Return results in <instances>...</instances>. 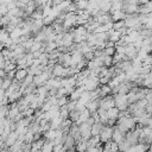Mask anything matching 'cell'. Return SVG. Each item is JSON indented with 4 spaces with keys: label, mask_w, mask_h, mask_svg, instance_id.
I'll return each mask as SVG.
<instances>
[{
    "label": "cell",
    "mask_w": 152,
    "mask_h": 152,
    "mask_svg": "<svg viewBox=\"0 0 152 152\" xmlns=\"http://www.w3.org/2000/svg\"><path fill=\"white\" fill-rule=\"evenodd\" d=\"M100 141L101 142H106L108 140L112 139V135H113V127L112 126H108V125H103L101 132H100Z\"/></svg>",
    "instance_id": "3957f363"
},
{
    "label": "cell",
    "mask_w": 152,
    "mask_h": 152,
    "mask_svg": "<svg viewBox=\"0 0 152 152\" xmlns=\"http://www.w3.org/2000/svg\"><path fill=\"white\" fill-rule=\"evenodd\" d=\"M6 58L2 56V53L0 52V69H4L5 68V65H6Z\"/></svg>",
    "instance_id": "ab89813d"
},
{
    "label": "cell",
    "mask_w": 152,
    "mask_h": 152,
    "mask_svg": "<svg viewBox=\"0 0 152 152\" xmlns=\"http://www.w3.org/2000/svg\"><path fill=\"white\" fill-rule=\"evenodd\" d=\"M88 2H89V0H77L75 2V5H76V8L77 10H87Z\"/></svg>",
    "instance_id": "484cf974"
},
{
    "label": "cell",
    "mask_w": 152,
    "mask_h": 152,
    "mask_svg": "<svg viewBox=\"0 0 152 152\" xmlns=\"http://www.w3.org/2000/svg\"><path fill=\"white\" fill-rule=\"evenodd\" d=\"M44 141H45V138H44V137H42V138L37 139V140H33V141L31 142V151H33V152L40 151V150H42V146H43V144H44Z\"/></svg>",
    "instance_id": "7c38bea8"
},
{
    "label": "cell",
    "mask_w": 152,
    "mask_h": 152,
    "mask_svg": "<svg viewBox=\"0 0 152 152\" xmlns=\"http://www.w3.org/2000/svg\"><path fill=\"white\" fill-rule=\"evenodd\" d=\"M151 56H152V52H151Z\"/></svg>",
    "instance_id": "ee69618b"
},
{
    "label": "cell",
    "mask_w": 152,
    "mask_h": 152,
    "mask_svg": "<svg viewBox=\"0 0 152 152\" xmlns=\"http://www.w3.org/2000/svg\"><path fill=\"white\" fill-rule=\"evenodd\" d=\"M148 150H150V151H152V142H150V144H148Z\"/></svg>",
    "instance_id": "7bdbcfd3"
},
{
    "label": "cell",
    "mask_w": 152,
    "mask_h": 152,
    "mask_svg": "<svg viewBox=\"0 0 152 152\" xmlns=\"http://www.w3.org/2000/svg\"><path fill=\"white\" fill-rule=\"evenodd\" d=\"M80 116V112L77 109H74V110H70L69 112V119H71L72 122H75Z\"/></svg>",
    "instance_id": "4dcf8cb0"
},
{
    "label": "cell",
    "mask_w": 152,
    "mask_h": 152,
    "mask_svg": "<svg viewBox=\"0 0 152 152\" xmlns=\"http://www.w3.org/2000/svg\"><path fill=\"white\" fill-rule=\"evenodd\" d=\"M119 109L118 107H110L107 109V115H108V119H113V120H116L119 118Z\"/></svg>",
    "instance_id": "ac0fdd59"
},
{
    "label": "cell",
    "mask_w": 152,
    "mask_h": 152,
    "mask_svg": "<svg viewBox=\"0 0 152 152\" xmlns=\"http://www.w3.org/2000/svg\"><path fill=\"white\" fill-rule=\"evenodd\" d=\"M113 99H114V102H115V107H118L119 110H125L127 109L129 102L127 100V94H113Z\"/></svg>",
    "instance_id": "6da1fadb"
},
{
    "label": "cell",
    "mask_w": 152,
    "mask_h": 152,
    "mask_svg": "<svg viewBox=\"0 0 152 152\" xmlns=\"http://www.w3.org/2000/svg\"><path fill=\"white\" fill-rule=\"evenodd\" d=\"M53 144H55L53 140H48V139H45V141H44V144H43L40 151H43V152H52V151H53Z\"/></svg>",
    "instance_id": "d6986e66"
},
{
    "label": "cell",
    "mask_w": 152,
    "mask_h": 152,
    "mask_svg": "<svg viewBox=\"0 0 152 152\" xmlns=\"http://www.w3.org/2000/svg\"><path fill=\"white\" fill-rule=\"evenodd\" d=\"M6 76V72H5V70L4 69H0V78H4Z\"/></svg>",
    "instance_id": "60d3db41"
},
{
    "label": "cell",
    "mask_w": 152,
    "mask_h": 152,
    "mask_svg": "<svg viewBox=\"0 0 152 152\" xmlns=\"http://www.w3.org/2000/svg\"><path fill=\"white\" fill-rule=\"evenodd\" d=\"M32 82H33V75H31V74H27V75L25 76V78L21 81V86L26 87V86L31 84Z\"/></svg>",
    "instance_id": "f546056e"
},
{
    "label": "cell",
    "mask_w": 152,
    "mask_h": 152,
    "mask_svg": "<svg viewBox=\"0 0 152 152\" xmlns=\"http://www.w3.org/2000/svg\"><path fill=\"white\" fill-rule=\"evenodd\" d=\"M90 116V112L88 110V108L86 107L82 112H80V116H78V119L75 121V124L76 125H80V124H82V122H84V121H87V119Z\"/></svg>",
    "instance_id": "4fadbf2b"
},
{
    "label": "cell",
    "mask_w": 152,
    "mask_h": 152,
    "mask_svg": "<svg viewBox=\"0 0 152 152\" xmlns=\"http://www.w3.org/2000/svg\"><path fill=\"white\" fill-rule=\"evenodd\" d=\"M21 96H23V93L20 91V89H19V90H15V91H13L12 94H10V95L7 96V97H8V103L18 101V100H19Z\"/></svg>",
    "instance_id": "44dd1931"
},
{
    "label": "cell",
    "mask_w": 152,
    "mask_h": 152,
    "mask_svg": "<svg viewBox=\"0 0 152 152\" xmlns=\"http://www.w3.org/2000/svg\"><path fill=\"white\" fill-rule=\"evenodd\" d=\"M0 88H1V87H0Z\"/></svg>",
    "instance_id": "f6af8a7d"
},
{
    "label": "cell",
    "mask_w": 152,
    "mask_h": 152,
    "mask_svg": "<svg viewBox=\"0 0 152 152\" xmlns=\"http://www.w3.org/2000/svg\"><path fill=\"white\" fill-rule=\"evenodd\" d=\"M125 132H122V131H120L115 125L113 126V135H112V140L113 141H115V142H120V141H122L124 139H125Z\"/></svg>",
    "instance_id": "52a82bcc"
},
{
    "label": "cell",
    "mask_w": 152,
    "mask_h": 152,
    "mask_svg": "<svg viewBox=\"0 0 152 152\" xmlns=\"http://www.w3.org/2000/svg\"><path fill=\"white\" fill-rule=\"evenodd\" d=\"M90 100H91V99H90V91L84 90V91L80 95V97H78V100H77L76 102H77L78 104H83V106H86Z\"/></svg>",
    "instance_id": "9c48e42d"
},
{
    "label": "cell",
    "mask_w": 152,
    "mask_h": 152,
    "mask_svg": "<svg viewBox=\"0 0 152 152\" xmlns=\"http://www.w3.org/2000/svg\"><path fill=\"white\" fill-rule=\"evenodd\" d=\"M99 89H100V97H103L106 95H109L110 91H112V88L108 84H100L99 86Z\"/></svg>",
    "instance_id": "ffe728a7"
},
{
    "label": "cell",
    "mask_w": 152,
    "mask_h": 152,
    "mask_svg": "<svg viewBox=\"0 0 152 152\" xmlns=\"http://www.w3.org/2000/svg\"><path fill=\"white\" fill-rule=\"evenodd\" d=\"M147 2H148V0H138V5H145Z\"/></svg>",
    "instance_id": "b9f144b4"
},
{
    "label": "cell",
    "mask_w": 152,
    "mask_h": 152,
    "mask_svg": "<svg viewBox=\"0 0 152 152\" xmlns=\"http://www.w3.org/2000/svg\"><path fill=\"white\" fill-rule=\"evenodd\" d=\"M99 86H100V83H99V77H97V76H90V75H89L87 78L83 80L84 90L91 91V90L96 89Z\"/></svg>",
    "instance_id": "7a4b0ae2"
},
{
    "label": "cell",
    "mask_w": 152,
    "mask_h": 152,
    "mask_svg": "<svg viewBox=\"0 0 152 152\" xmlns=\"http://www.w3.org/2000/svg\"><path fill=\"white\" fill-rule=\"evenodd\" d=\"M43 137L48 140H55V137H56V129L53 128H49L48 131L43 132Z\"/></svg>",
    "instance_id": "7402d4cb"
},
{
    "label": "cell",
    "mask_w": 152,
    "mask_h": 152,
    "mask_svg": "<svg viewBox=\"0 0 152 152\" xmlns=\"http://www.w3.org/2000/svg\"><path fill=\"white\" fill-rule=\"evenodd\" d=\"M55 21V18L52 17V15H46V17H43V24H44V26H48V25H51L52 23Z\"/></svg>",
    "instance_id": "1f68e13d"
},
{
    "label": "cell",
    "mask_w": 152,
    "mask_h": 152,
    "mask_svg": "<svg viewBox=\"0 0 152 152\" xmlns=\"http://www.w3.org/2000/svg\"><path fill=\"white\" fill-rule=\"evenodd\" d=\"M110 15H112V20H113V21L124 20V19L126 18V13H125L122 10H115Z\"/></svg>",
    "instance_id": "9a60e30c"
},
{
    "label": "cell",
    "mask_w": 152,
    "mask_h": 152,
    "mask_svg": "<svg viewBox=\"0 0 152 152\" xmlns=\"http://www.w3.org/2000/svg\"><path fill=\"white\" fill-rule=\"evenodd\" d=\"M125 26V21L124 20H116V21H113V28L114 30H120Z\"/></svg>",
    "instance_id": "d590c367"
},
{
    "label": "cell",
    "mask_w": 152,
    "mask_h": 152,
    "mask_svg": "<svg viewBox=\"0 0 152 152\" xmlns=\"http://www.w3.org/2000/svg\"><path fill=\"white\" fill-rule=\"evenodd\" d=\"M64 95H69V94H68L66 88H65V87H59V88H57V91H56V97L64 96Z\"/></svg>",
    "instance_id": "d6a6232c"
},
{
    "label": "cell",
    "mask_w": 152,
    "mask_h": 152,
    "mask_svg": "<svg viewBox=\"0 0 152 152\" xmlns=\"http://www.w3.org/2000/svg\"><path fill=\"white\" fill-rule=\"evenodd\" d=\"M8 38H10V33H8L4 27H1V28H0V43L5 44V42H6Z\"/></svg>",
    "instance_id": "4316f807"
},
{
    "label": "cell",
    "mask_w": 152,
    "mask_h": 152,
    "mask_svg": "<svg viewBox=\"0 0 152 152\" xmlns=\"http://www.w3.org/2000/svg\"><path fill=\"white\" fill-rule=\"evenodd\" d=\"M17 140H18V133H17L15 131H11V132L8 133V135H7V138L5 139V145L8 147V146H11L12 144H14Z\"/></svg>",
    "instance_id": "30bf717a"
},
{
    "label": "cell",
    "mask_w": 152,
    "mask_h": 152,
    "mask_svg": "<svg viewBox=\"0 0 152 152\" xmlns=\"http://www.w3.org/2000/svg\"><path fill=\"white\" fill-rule=\"evenodd\" d=\"M12 78H10V77H7V76H5L4 78H2V83H1V88L4 89V90H6L11 84H12Z\"/></svg>",
    "instance_id": "f1b7e54d"
},
{
    "label": "cell",
    "mask_w": 152,
    "mask_h": 152,
    "mask_svg": "<svg viewBox=\"0 0 152 152\" xmlns=\"http://www.w3.org/2000/svg\"><path fill=\"white\" fill-rule=\"evenodd\" d=\"M118 145H119V151H128V148L132 146V145L129 144V141H128L126 138H125L122 141H120Z\"/></svg>",
    "instance_id": "cb8c5ba5"
},
{
    "label": "cell",
    "mask_w": 152,
    "mask_h": 152,
    "mask_svg": "<svg viewBox=\"0 0 152 152\" xmlns=\"http://www.w3.org/2000/svg\"><path fill=\"white\" fill-rule=\"evenodd\" d=\"M68 102H69V96H68V95H64V96H59V97H57V104H58L59 107L65 106Z\"/></svg>",
    "instance_id": "83f0119b"
},
{
    "label": "cell",
    "mask_w": 152,
    "mask_h": 152,
    "mask_svg": "<svg viewBox=\"0 0 152 152\" xmlns=\"http://www.w3.org/2000/svg\"><path fill=\"white\" fill-rule=\"evenodd\" d=\"M40 48H42V42H33L32 46L30 48V52H33V51L40 50Z\"/></svg>",
    "instance_id": "8d00e7d4"
},
{
    "label": "cell",
    "mask_w": 152,
    "mask_h": 152,
    "mask_svg": "<svg viewBox=\"0 0 152 152\" xmlns=\"http://www.w3.org/2000/svg\"><path fill=\"white\" fill-rule=\"evenodd\" d=\"M102 127H103V124H101L100 121L94 122V124L91 125V127H90V133H91V135H99L100 132H101V129H102Z\"/></svg>",
    "instance_id": "e0dca14e"
},
{
    "label": "cell",
    "mask_w": 152,
    "mask_h": 152,
    "mask_svg": "<svg viewBox=\"0 0 152 152\" xmlns=\"http://www.w3.org/2000/svg\"><path fill=\"white\" fill-rule=\"evenodd\" d=\"M83 59V53L80 50H75L71 52V64L70 66H76V64L78 62H81Z\"/></svg>",
    "instance_id": "ba28073f"
},
{
    "label": "cell",
    "mask_w": 152,
    "mask_h": 152,
    "mask_svg": "<svg viewBox=\"0 0 152 152\" xmlns=\"http://www.w3.org/2000/svg\"><path fill=\"white\" fill-rule=\"evenodd\" d=\"M120 38H121V33H120V31H118V30H114V32L109 34V37H108V40H112V42L116 43V42H118Z\"/></svg>",
    "instance_id": "d4e9b609"
},
{
    "label": "cell",
    "mask_w": 152,
    "mask_h": 152,
    "mask_svg": "<svg viewBox=\"0 0 152 152\" xmlns=\"http://www.w3.org/2000/svg\"><path fill=\"white\" fill-rule=\"evenodd\" d=\"M66 109L70 112V110H74L76 108V101H72V100H69V102L65 104Z\"/></svg>",
    "instance_id": "74e56055"
},
{
    "label": "cell",
    "mask_w": 152,
    "mask_h": 152,
    "mask_svg": "<svg viewBox=\"0 0 152 152\" xmlns=\"http://www.w3.org/2000/svg\"><path fill=\"white\" fill-rule=\"evenodd\" d=\"M103 65H104V66H110V65H113V56H107V55H104V57H103Z\"/></svg>",
    "instance_id": "e575fe53"
},
{
    "label": "cell",
    "mask_w": 152,
    "mask_h": 152,
    "mask_svg": "<svg viewBox=\"0 0 152 152\" xmlns=\"http://www.w3.org/2000/svg\"><path fill=\"white\" fill-rule=\"evenodd\" d=\"M21 36H23V28H21L20 26H15V27L10 32V37H11L13 40L19 39Z\"/></svg>",
    "instance_id": "2e32d148"
},
{
    "label": "cell",
    "mask_w": 152,
    "mask_h": 152,
    "mask_svg": "<svg viewBox=\"0 0 152 152\" xmlns=\"http://www.w3.org/2000/svg\"><path fill=\"white\" fill-rule=\"evenodd\" d=\"M23 144H24V140L18 139L14 144H12L11 146H8V150H10V151H21V146H23Z\"/></svg>",
    "instance_id": "603a6c76"
},
{
    "label": "cell",
    "mask_w": 152,
    "mask_h": 152,
    "mask_svg": "<svg viewBox=\"0 0 152 152\" xmlns=\"http://www.w3.org/2000/svg\"><path fill=\"white\" fill-rule=\"evenodd\" d=\"M103 53L107 56H113L115 53V46H106L103 49Z\"/></svg>",
    "instance_id": "836d02e7"
},
{
    "label": "cell",
    "mask_w": 152,
    "mask_h": 152,
    "mask_svg": "<svg viewBox=\"0 0 152 152\" xmlns=\"http://www.w3.org/2000/svg\"><path fill=\"white\" fill-rule=\"evenodd\" d=\"M138 53V49L134 46L133 43H128L125 45V55L127 56L128 59H133L134 57H137Z\"/></svg>",
    "instance_id": "5b68a950"
},
{
    "label": "cell",
    "mask_w": 152,
    "mask_h": 152,
    "mask_svg": "<svg viewBox=\"0 0 152 152\" xmlns=\"http://www.w3.org/2000/svg\"><path fill=\"white\" fill-rule=\"evenodd\" d=\"M99 100H100V99H99ZM99 100H90V101L86 104V107L88 108V110L90 112V114L97 112V109H99V107H100V104H99Z\"/></svg>",
    "instance_id": "5bb4252c"
},
{
    "label": "cell",
    "mask_w": 152,
    "mask_h": 152,
    "mask_svg": "<svg viewBox=\"0 0 152 152\" xmlns=\"http://www.w3.org/2000/svg\"><path fill=\"white\" fill-rule=\"evenodd\" d=\"M27 74H28V72H27V68H17V69H15L14 78H15L17 81L21 82V81L25 78V76H26Z\"/></svg>",
    "instance_id": "8fae6325"
},
{
    "label": "cell",
    "mask_w": 152,
    "mask_h": 152,
    "mask_svg": "<svg viewBox=\"0 0 152 152\" xmlns=\"http://www.w3.org/2000/svg\"><path fill=\"white\" fill-rule=\"evenodd\" d=\"M71 44H74V34L70 31H66V32H64V34L62 37V40L58 45H63L65 48H69Z\"/></svg>",
    "instance_id": "8992f818"
},
{
    "label": "cell",
    "mask_w": 152,
    "mask_h": 152,
    "mask_svg": "<svg viewBox=\"0 0 152 152\" xmlns=\"http://www.w3.org/2000/svg\"><path fill=\"white\" fill-rule=\"evenodd\" d=\"M109 151H110V152L119 151V145H118V142H115V141L110 140V150H109Z\"/></svg>",
    "instance_id": "f35d334b"
},
{
    "label": "cell",
    "mask_w": 152,
    "mask_h": 152,
    "mask_svg": "<svg viewBox=\"0 0 152 152\" xmlns=\"http://www.w3.org/2000/svg\"><path fill=\"white\" fill-rule=\"evenodd\" d=\"M90 125L88 122H82L78 125V129H80V133H81V137L83 140H88L90 137H91V133H90Z\"/></svg>",
    "instance_id": "277c9868"
}]
</instances>
